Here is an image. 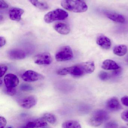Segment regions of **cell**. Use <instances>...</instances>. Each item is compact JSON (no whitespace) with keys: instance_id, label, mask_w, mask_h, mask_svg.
<instances>
[{"instance_id":"obj_1","label":"cell","mask_w":128,"mask_h":128,"mask_svg":"<svg viewBox=\"0 0 128 128\" xmlns=\"http://www.w3.org/2000/svg\"><path fill=\"white\" fill-rule=\"evenodd\" d=\"M95 69L94 62L89 61L60 69L57 73L60 75L70 74L75 78H80L87 74H91L94 72Z\"/></svg>"},{"instance_id":"obj_2","label":"cell","mask_w":128,"mask_h":128,"mask_svg":"<svg viewBox=\"0 0 128 128\" xmlns=\"http://www.w3.org/2000/svg\"><path fill=\"white\" fill-rule=\"evenodd\" d=\"M61 5L66 10L77 13L84 12L88 8L84 0H61Z\"/></svg>"},{"instance_id":"obj_3","label":"cell","mask_w":128,"mask_h":128,"mask_svg":"<svg viewBox=\"0 0 128 128\" xmlns=\"http://www.w3.org/2000/svg\"><path fill=\"white\" fill-rule=\"evenodd\" d=\"M109 118V115L106 111L98 109L92 114L89 119V122L92 126H98L108 120Z\"/></svg>"},{"instance_id":"obj_4","label":"cell","mask_w":128,"mask_h":128,"mask_svg":"<svg viewBox=\"0 0 128 128\" xmlns=\"http://www.w3.org/2000/svg\"><path fill=\"white\" fill-rule=\"evenodd\" d=\"M68 16V13L65 10L57 9L46 14L44 17V20L47 24H50L55 21L65 20Z\"/></svg>"},{"instance_id":"obj_5","label":"cell","mask_w":128,"mask_h":128,"mask_svg":"<svg viewBox=\"0 0 128 128\" xmlns=\"http://www.w3.org/2000/svg\"><path fill=\"white\" fill-rule=\"evenodd\" d=\"M73 54L72 48L69 46L60 48L56 53L55 58L58 61H68L72 59Z\"/></svg>"},{"instance_id":"obj_6","label":"cell","mask_w":128,"mask_h":128,"mask_svg":"<svg viewBox=\"0 0 128 128\" xmlns=\"http://www.w3.org/2000/svg\"><path fill=\"white\" fill-rule=\"evenodd\" d=\"M44 78V77L42 74L31 70L26 71L22 75V79L27 82H33L42 80Z\"/></svg>"},{"instance_id":"obj_7","label":"cell","mask_w":128,"mask_h":128,"mask_svg":"<svg viewBox=\"0 0 128 128\" xmlns=\"http://www.w3.org/2000/svg\"><path fill=\"white\" fill-rule=\"evenodd\" d=\"M34 61L38 65H48L51 63L52 59L49 53H43L36 55L34 58Z\"/></svg>"},{"instance_id":"obj_8","label":"cell","mask_w":128,"mask_h":128,"mask_svg":"<svg viewBox=\"0 0 128 128\" xmlns=\"http://www.w3.org/2000/svg\"><path fill=\"white\" fill-rule=\"evenodd\" d=\"M5 85L7 88H15L19 83L18 77L13 74H8L4 78Z\"/></svg>"},{"instance_id":"obj_9","label":"cell","mask_w":128,"mask_h":128,"mask_svg":"<svg viewBox=\"0 0 128 128\" xmlns=\"http://www.w3.org/2000/svg\"><path fill=\"white\" fill-rule=\"evenodd\" d=\"M37 103V99L36 96H30L24 97L20 101V105L26 109H30L35 106Z\"/></svg>"},{"instance_id":"obj_10","label":"cell","mask_w":128,"mask_h":128,"mask_svg":"<svg viewBox=\"0 0 128 128\" xmlns=\"http://www.w3.org/2000/svg\"><path fill=\"white\" fill-rule=\"evenodd\" d=\"M106 107L111 111H117L122 108V106L117 98L115 97L109 98L106 103Z\"/></svg>"},{"instance_id":"obj_11","label":"cell","mask_w":128,"mask_h":128,"mask_svg":"<svg viewBox=\"0 0 128 128\" xmlns=\"http://www.w3.org/2000/svg\"><path fill=\"white\" fill-rule=\"evenodd\" d=\"M8 56L10 59L12 60H21L26 58L25 52L21 49H12L9 51Z\"/></svg>"},{"instance_id":"obj_12","label":"cell","mask_w":128,"mask_h":128,"mask_svg":"<svg viewBox=\"0 0 128 128\" xmlns=\"http://www.w3.org/2000/svg\"><path fill=\"white\" fill-rule=\"evenodd\" d=\"M97 44L105 50L109 49L111 46V42L107 36L101 35L97 37L96 40Z\"/></svg>"},{"instance_id":"obj_13","label":"cell","mask_w":128,"mask_h":128,"mask_svg":"<svg viewBox=\"0 0 128 128\" xmlns=\"http://www.w3.org/2000/svg\"><path fill=\"white\" fill-rule=\"evenodd\" d=\"M24 13L22 9L18 8H12L9 12V17L11 20L19 22L21 19L22 16Z\"/></svg>"},{"instance_id":"obj_14","label":"cell","mask_w":128,"mask_h":128,"mask_svg":"<svg viewBox=\"0 0 128 128\" xmlns=\"http://www.w3.org/2000/svg\"><path fill=\"white\" fill-rule=\"evenodd\" d=\"M47 125V121L42 117L28 122L26 124L25 127L27 128H40L46 126Z\"/></svg>"},{"instance_id":"obj_15","label":"cell","mask_w":128,"mask_h":128,"mask_svg":"<svg viewBox=\"0 0 128 128\" xmlns=\"http://www.w3.org/2000/svg\"><path fill=\"white\" fill-rule=\"evenodd\" d=\"M54 28L57 32L61 35H67L70 32L69 26L64 23H57L54 24Z\"/></svg>"},{"instance_id":"obj_16","label":"cell","mask_w":128,"mask_h":128,"mask_svg":"<svg viewBox=\"0 0 128 128\" xmlns=\"http://www.w3.org/2000/svg\"><path fill=\"white\" fill-rule=\"evenodd\" d=\"M102 68L106 70H114L120 68V67L116 62L110 60H107L103 61Z\"/></svg>"},{"instance_id":"obj_17","label":"cell","mask_w":128,"mask_h":128,"mask_svg":"<svg viewBox=\"0 0 128 128\" xmlns=\"http://www.w3.org/2000/svg\"><path fill=\"white\" fill-rule=\"evenodd\" d=\"M105 14L108 18L113 21L120 23H123L125 22V18L120 14L110 12H106Z\"/></svg>"},{"instance_id":"obj_18","label":"cell","mask_w":128,"mask_h":128,"mask_svg":"<svg viewBox=\"0 0 128 128\" xmlns=\"http://www.w3.org/2000/svg\"><path fill=\"white\" fill-rule=\"evenodd\" d=\"M127 52V47L123 44L115 46L113 50L114 54L119 56H124L126 54Z\"/></svg>"},{"instance_id":"obj_19","label":"cell","mask_w":128,"mask_h":128,"mask_svg":"<svg viewBox=\"0 0 128 128\" xmlns=\"http://www.w3.org/2000/svg\"><path fill=\"white\" fill-rule=\"evenodd\" d=\"M29 1L33 6L41 10H46L49 8V6L46 3L40 2L38 0H29Z\"/></svg>"},{"instance_id":"obj_20","label":"cell","mask_w":128,"mask_h":128,"mask_svg":"<svg viewBox=\"0 0 128 128\" xmlns=\"http://www.w3.org/2000/svg\"><path fill=\"white\" fill-rule=\"evenodd\" d=\"M62 127L64 128H80V124L77 120H68L64 122L62 124Z\"/></svg>"},{"instance_id":"obj_21","label":"cell","mask_w":128,"mask_h":128,"mask_svg":"<svg viewBox=\"0 0 128 128\" xmlns=\"http://www.w3.org/2000/svg\"><path fill=\"white\" fill-rule=\"evenodd\" d=\"M47 122H48L51 124H54L56 121V118L54 114L52 113H47L44 114L42 116Z\"/></svg>"},{"instance_id":"obj_22","label":"cell","mask_w":128,"mask_h":128,"mask_svg":"<svg viewBox=\"0 0 128 128\" xmlns=\"http://www.w3.org/2000/svg\"><path fill=\"white\" fill-rule=\"evenodd\" d=\"M98 77L100 80L102 81H105L108 79L109 78V75L106 72L102 71L99 74Z\"/></svg>"},{"instance_id":"obj_23","label":"cell","mask_w":128,"mask_h":128,"mask_svg":"<svg viewBox=\"0 0 128 128\" xmlns=\"http://www.w3.org/2000/svg\"><path fill=\"white\" fill-rule=\"evenodd\" d=\"M118 124L114 121H111L107 123L106 124L105 128H117L118 127Z\"/></svg>"},{"instance_id":"obj_24","label":"cell","mask_w":128,"mask_h":128,"mask_svg":"<svg viewBox=\"0 0 128 128\" xmlns=\"http://www.w3.org/2000/svg\"><path fill=\"white\" fill-rule=\"evenodd\" d=\"M0 78H2L5 74L6 71L8 70V67L6 65L4 64H0Z\"/></svg>"},{"instance_id":"obj_25","label":"cell","mask_w":128,"mask_h":128,"mask_svg":"<svg viewBox=\"0 0 128 128\" xmlns=\"http://www.w3.org/2000/svg\"><path fill=\"white\" fill-rule=\"evenodd\" d=\"M121 118L123 120L128 122V110H125L121 113Z\"/></svg>"},{"instance_id":"obj_26","label":"cell","mask_w":128,"mask_h":128,"mask_svg":"<svg viewBox=\"0 0 128 128\" xmlns=\"http://www.w3.org/2000/svg\"><path fill=\"white\" fill-rule=\"evenodd\" d=\"M6 92L7 94L10 96H13L16 93V90L15 88H6Z\"/></svg>"},{"instance_id":"obj_27","label":"cell","mask_w":128,"mask_h":128,"mask_svg":"<svg viewBox=\"0 0 128 128\" xmlns=\"http://www.w3.org/2000/svg\"><path fill=\"white\" fill-rule=\"evenodd\" d=\"M7 124V121L5 118L2 116L0 117V128H4L5 127Z\"/></svg>"},{"instance_id":"obj_28","label":"cell","mask_w":128,"mask_h":128,"mask_svg":"<svg viewBox=\"0 0 128 128\" xmlns=\"http://www.w3.org/2000/svg\"><path fill=\"white\" fill-rule=\"evenodd\" d=\"M8 7V5L4 0H0V9L1 10L6 9Z\"/></svg>"},{"instance_id":"obj_29","label":"cell","mask_w":128,"mask_h":128,"mask_svg":"<svg viewBox=\"0 0 128 128\" xmlns=\"http://www.w3.org/2000/svg\"><path fill=\"white\" fill-rule=\"evenodd\" d=\"M121 102L122 104L125 106L128 107V96H125L121 98Z\"/></svg>"},{"instance_id":"obj_30","label":"cell","mask_w":128,"mask_h":128,"mask_svg":"<svg viewBox=\"0 0 128 128\" xmlns=\"http://www.w3.org/2000/svg\"><path fill=\"white\" fill-rule=\"evenodd\" d=\"M21 89L22 90L24 91H28L32 90V88L31 86L27 84H24L22 85L21 86Z\"/></svg>"},{"instance_id":"obj_31","label":"cell","mask_w":128,"mask_h":128,"mask_svg":"<svg viewBox=\"0 0 128 128\" xmlns=\"http://www.w3.org/2000/svg\"><path fill=\"white\" fill-rule=\"evenodd\" d=\"M6 38L3 36L0 37V48L3 47L6 45Z\"/></svg>"},{"instance_id":"obj_32","label":"cell","mask_w":128,"mask_h":128,"mask_svg":"<svg viewBox=\"0 0 128 128\" xmlns=\"http://www.w3.org/2000/svg\"><path fill=\"white\" fill-rule=\"evenodd\" d=\"M120 68L118 69L114 70V71L112 73V76H114V77L116 76H116H118L120 74V73L121 72V70L120 69Z\"/></svg>"},{"instance_id":"obj_33","label":"cell","mask_w":128,"mask_h":128,"mask_svg":"<svg viewBox=\"0 0 128 128\" xmlns=\"http://www.w3.org/2000/svg\"><path fill=\"white\" fill-rule=\"evenodd\" d=\"M2 80H0V85H2Z\"/></svg>"}]
</instances>
